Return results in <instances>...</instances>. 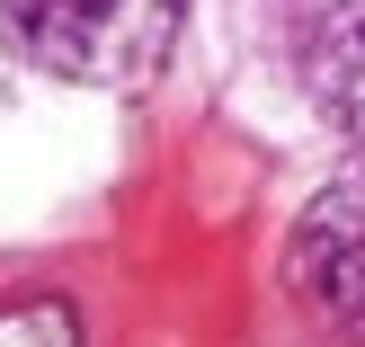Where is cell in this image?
I'll return each mask as SVG.
<instances>
[{
    "instance_id": "cell-1",
    "label": "cell",
    "mask_w": 365,
    "mask_h": 347,
    "mask_svg": "<svg viewBox=\"0 0 365 347\" xmlns=\"http://www.w3.org/2000/svg\"><path fill=\"white\" fill-rule=\"evenodd\" d=\"M187 0H0V36L18 63L81 89H143L170 63Z\"/></svg>"
},
{
    "instance_id": "cell-2",
    "label": "cell",
    "mask_w": 365,
    "mask_h": 347,
    "mask_svg": "<svg viewBox=\"0 0 365 347\" xmlns=\"http://www.w3.org/2000/svg\"><path fill=\"white\" fill-rule=\"evenodd\" d=\"M285 285L303 294V312H312L321 330L365 338V152H348L312 187V205L294 214Z\"/></svg>"
},
{
    "instance_id": "cell-3",
    "label": "cell",
    "mask_w": 365,
    "mask_h": 347,
    "mask_svg": "<svg viewBox=\"0 0 365 347\" xmlns=\"http://www.w3.org/2000/svg\"><path fill=\"white\" fill-rule=\"evenodd\" d=\"M303 89L348 143H365V0H312V18H303Z\"/></svg>"
},
{
    "instance_id": "cell-4",
    "label": "cell",
    "mask_w": 365,
    "mask_h": 347,
    "mask_svg": "<svg viewBox=\"0 0 365 347\" xmlns=\"http://www.w3.org/2000/svg\"><path fill=\"white\" fill-rule=\"evenodd\" d=\"M0 347H81V321L71 303H18L0 312Z\"/></svg>"
}]
</instances>
